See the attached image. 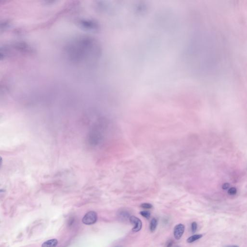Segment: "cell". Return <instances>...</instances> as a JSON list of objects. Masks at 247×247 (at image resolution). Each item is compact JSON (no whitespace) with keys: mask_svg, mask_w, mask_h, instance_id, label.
<instances>
[{"mask_svg":"<svg viewBox=\"0 0 247 247\" xmlns=\"http://www.w3.org/2000/svg\"><path fill=\"white\" fill-rule=\"evenodd\" d=\"M236 193H237V190L235 187H231L228 191V194H229L230 195H231V196L235 195V194H236Z\"/></svg>","mask_w":247,"mask_h":247,"instance_id":"cell-9","label":"cell"},{"mask_svg":"<svg viewBox=\"0 0 247 247\" xmlns=\"http://www.w3.org/2000/svg\"><path fill=\"white\" fill-rule=\"evenodd\" d=\"M185 226L184 224H178L175 227L174 229V236L177 240H180L185 232Z\"/></svg>","mask_w":247,"mask_h":247,"instance_id":"cell-3","label":"cell"},{"mask_svg":"<svg viewBox=\"0 0 247 247\" xmlns=\"http://www.w3.org/2000/svg\"><path fill=\"white\" fill-rule=\"evenodd\" d=\"M230 185L228 183H225L222 186V188L224 190H226V189H228L229 188Z\"/></svg>","mask_w":247,"mask_h":247,"instance_id":"cell-12","label":"cell"},{"mask_svg":"<svg viewBox=\"0 0 247 247\" xmlns=\"http://www.w3.org/2000/svg\"><path fill=\"white\" fill-rule=\"evenodd\" d=\"M119 247V246H118V247Z\"/></svg>","mask_w":247,"mask_h":247,"instance_id":"cell-15","label":"cell"},{"mask_svg":"<svg viewBox=\"0 0 247 247\" xmlns=\"http://www.w3.org/2000/svg\"><path fill=\"white\" fill-rule=\"evenodd\" d=\"M58 244V241L56 239H52L43 243L42 247H56Z\"/></svg>","mask_w":247,"mask_h":247,"instance_id":"cell-4","label":"cell"},{"mask_svg":"<svg viewBox=\"0 0 247 247\" xmlns=\"http://www.w3.org/2000/svg\"><path fill=\"white\" fill-rule=\"evenodd\" d=\"M118 216L122 220H127V219H130L131 216H130V213L126 211H121L119 212Z\"/></svg>","mask_w":247,"mask_h":247,"instance_id":"cell-5","label":"cell"},{"mask_svg":"<svg viewBox=\"0 0 247 247\" xmlns=\"http://www.w3.org/2000/svg\"><path fill=\"white\" fill-rule=\"evenodd\" d=\"M130 221L131 224L134 225V228L132 229L133 232H138L141 230L143 224L142 221L139 219L135 216H132L130 218Z\"/></svg>","mask_w":247,"mask_h":247,"instance_id":"cell-2","label":"cell"},{"mask_svg":"<svg viewBox=\"0 0 247 247\" xmlns=\"http://www.w3.org/2000/svg\"><path fill=\"white\" fill-rule=\"evenodd\" d=\"M173 245V241H170L168 242V243H167V247H171V246H172Z\"/></svg>","mask_w":247,"mask_h":247,"instance_id":"cell-13","label":"cell"},{"mask_svg":"<svg viewBox=\"0 0 247 247\" xmlns=\"http://www.w3.org/2000/svg\"><path fill=\"white\" fill-rule=\"evenodd\" d=\"M157 225V221L155 218H153L150 224V229L151 232H154L156 229Z\"/></svg>","mask_w":247,"mask_h":247,"instance_id":"cell-7","label":"cell"},{"mask_svg":"<svg viewBox=\"0 0 247 247\" xmlns=\"http://www.w3.org/2000/svg\"><path fill=\"white\" fill-rule=\"evenodd\" d=\"M197 228H198V224H197V223L196 222L192 223V225H191V229H192V231L193 233H194V232H196Z\"/></svg>","mask_w":247,"mask_h":247,"instance_id":"cell-11","label":"cell"},{"mask_svg":"<svg viewBox=\"0 0 247 247\" xmlns=\"http://www.w3.org/2000/svg\"><path fill=\"white\" fill-rule=\"evenodd\" d=\"M141 207L143 208V209H150L153 208V206L152 204H151L150 203H143L141 205Z\"/></svg>","mask_w":247,"mask_h":247,"instance_id":"cell-10","label":"cell"},{"mask_svg":"<svg viewBox=\"0 0 247 247\" xmlns=\"http://www.w3.org/2000/svg\"><path fill=\"white\" fill-rule=\"evenodd\" d=\"M98 220L97 213L94 211H90L85 214L82 219V223L86 225H91L96 223Z\"/></svg>","mask_w":247,"mask_h":247,"instance_id":"cell-1","label":"cell"},{"mask_svg":"<svg viewBox=\"0 0 247 247\" xmlns=\"http://www.w3.org/2000/svg\"><path fill=\"white\" fill-rule=\"evenodd\" d=\"M202 237V235H200V234H197V235H194L192 236H190L187 240V242L191 243L194 242L196 241H198L199 239H200Z\"/></svg>","mask_w":247,"mask_h":247,"instance_id":"cell-6","label":"cell"},{"mask_svg":"<svg viewBox=\"0 0 247 247\" xmlns=\"http://www.w3.org/2000/svg\"><path fill=\"white\" fill-rule=\"evenodd\" d=\"M140 214H141V215L143 216V217H144L146 219L149 218L151 216L150 212H149L148 211H142L140 212Z\"/></svg>","mask_w":247,"mask_h":247,"instance_id":"cell-8","label":"cell"},{"mask_svg":"<svg viewBox=\"0 0 247 247\" xmlns=\"http://www.w3.org/2000/svg\"><path fill=\"white\" fill-rule=\"evenodd\" d=\"M226 247H239L238 246L236 245H230V246H228Z\"/></svg>","mask_w":247,"mask_h":247,"instance_id":"cell-14","label":"cell"}]
</instances>
